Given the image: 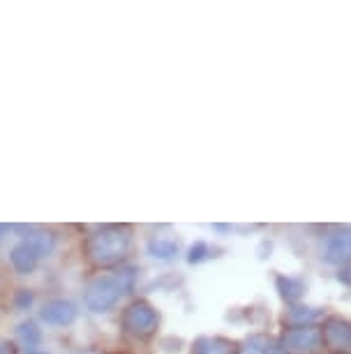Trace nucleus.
<instances>
[{"label": "nucleus", "instance_id": "4468645a", "mask_svg": "<svg viewBox=\"0 0 351 354\" xmlns=\"http://www.w3.org/2000/svg\"><path fill=\"white\" fill-rule=\"evenodd\" d=\"M26 354H49V352H44V350H28Z\"/></svg>", "mask_w": 351, "mask_h": 354}, {"label": "nucleus", "instance_id": "9b49d317", "mask_svg": "<svg viewBox=\"0 0 351 354\" xmlns=\"http://www.w3.org/2000/svg\"><path fill=\"white\" fill-rule=\"evenodd\" d=\"M0 354H19L17 343H12L8 338H0Z\"/></svg>", "mask_w": 351, "mask_h": 354}, {"label": "nucleus", "instance_id": "20e7f679", "mask_svg": "<svg viewBox=\"0 0 351 354\" xmlns=\"http://www.w3.org/2000/svg\"><path fill=\"white\" fill-rule=\"evenodd\" d=\"M79 317V308L70 299H51L39 310V319L49 326H70Z\"/></svg>", "mask_w": 351, "mask_h": 354}, {"label": "nucleus", "instance_id": "7ed1b4c3", "mask_svg": "<svg viewBox=\"0 0 351 354\" xmlns=\"http://www.w3.org/2000/svg\"><path fill=\"white\" fill-rule=\"evenodd\" d=\"M123 326L134 336H148L157 326V310L146 301L130 304L123 313Z\"/></svg>", "mask_w": 351, "mask_h": 354}, {"label": "nucleus", "instance_id": "39448f33", "mask_svg": "<svg viewBox=\"0 0 351 354\" xmlns=\"http://www.w3.org/2000/svg\"><path fill=\"white\" fill-rule=\"evenodd\" d=\"M10 264L14 266V271L21 273V276H30V273L37 269L39 257L35 255V250H32L30 245L21 239V241H19L17 245H12V250H10Z\"/></svg>", "mask_w": 351, "mask_h": 354}, {"label": "nucleus", "instance_id": "0eeeda50", "mask_svg": "<svg viewBox=\"0 0 351 354\" xmlns=\"http://www.w3.org/2000/svg\"><path fill=\"white\" fill-rule=\"evenodd\" d=\"M17 338L26 350H35V347H39V343H42V329H39L32 319H26V322L17 326Z\"/></svg>", "mask_w": 351, "mask_h": 354}, {"label": "nucleus", "instance_id": "423d86ee", "mask_svg": "<svg viewBox=\"0 0 351 354\" xmlns=\"http://www.w3.org/2000/svg\"><path fill=\"white\" fill-rule=\"evenodd\" d=\"M23 241L35 250V255L39 259L49 257L51 252L56 250V234L49 230H32L30 227V230L23 234Z\"/></svg>", "mask_w": 351, "mask_h": 354}, {"label": "nucleus", "instance_id": "f8f14e48", "mask_svg": "<svg viewBox=\"0 0 351 354\" xmlns=\"http://www.w3.org/2000/svg\"><path fill=\"white\" fill-rule=\"evenodd\" d=\"M5 234H8V227L0 225V241H3V239H5Z\"/></svg>", "mask_w": 351, "mask_h": 354}, {"label": "nucleus", "instance_id": "1a4fd4ad", "mask_svg": "<svg viewBox=\"0 0 351 354\" xmlns=\"http://www.w3.org/2000/svg\"><path fill=\"white\" fill-rule=\"evenodd\" d=\"M222 345V340H199L197 343V354H227Z\"/></svg>", "mask_w": 351, "mask_h": 354}, {"label": "nucleus", "instance_id": "f257e3e1", "mask_svg": "<svg viewBox=\"0 0 351 354\" xmlns=\"http://www.w3.org/2000/svg\"><path fill=\"white\" fill-rule=\"evenodd\" d=\"M134 283V269H121L116 273L92 278L83 290V304L90 313H109L123 294H128Z\"/></svg>", "mask_w": 351, "mask_h": 354}, {"label": "nucleus", "instance_id": "6e6552de", "mask_svg": "<svg viewBox=\"0 0 351 354\" xmlns=\"http://www.w3.org/2000/svg\"><path fill=\"white\" fill-rule=\"evenodd\" d=\"M148 252L153 257H160V259H171L178 252V243L171 241V239H153V241L148 243Z\"/></svg>", "mask_w": 351, "mask_h": 354}, {"label": "nucleus", "instance_id": "f03ea898", "mask_svg": "<svg viewBox=\"0 0 351 354\" xmlns=\"http://www.w3.org/2000/svg\"><path fill=\"white\" fill-rule=\"evenodd\" d=\"M86 257L95 266H114L128 255L130 250V232L128 227L107 225L99 227L86 239Z\"/></svg>", "mask_w": 351, "mask_h": 354}, {"label": "nucleus", "instance_id": "ddd939ff", "mask_svg": "<svg viewBox=\"0 0 351 354\" xmlns=\"http://www.w3.org/2000/svg\"><path fill=\"white\" fill-rule=\"evenodd\" d=\"M77 354H102V352H97V350H81V352H77Z\"/></svg>", "mask_w": 351, "mask_h": 354}, {"label": "nucleus", "instance_id": "9d476101", "mask_svg": "<svg viewBox=\"0 0 351 354\" xmlns=\"http://www.w3.org/2000/svg\"><path fill=\"white\" fill-rule=\"evenodd\" d=\"M32 301H35V294H32L30 290H17L14 292V306L19 310H28Z\"/></svg>", "mask_w": 351, "mask_h": 354}]
</instances>
